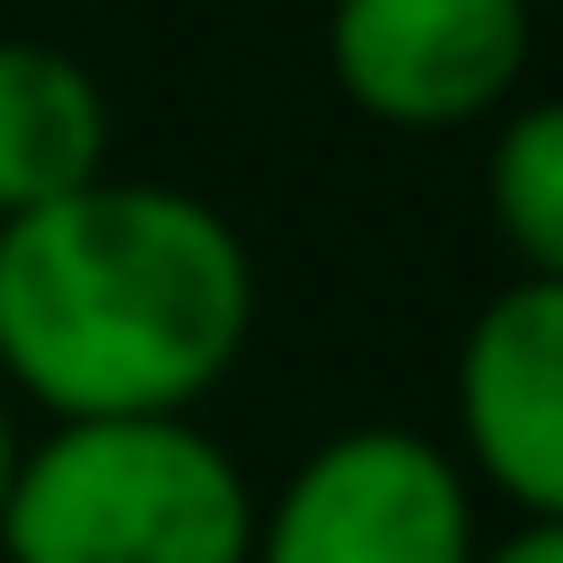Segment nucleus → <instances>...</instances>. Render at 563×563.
<instances>
[{
  "instance_id": "nucleus-1",
  "label": "nucleus",
  "mask_w": 563,
  "mask_h": 563,
  "mask_svg": "<svg viewBox=\"0 0 563 563\" xmlns=\"http://www.w3.org/2000/svg\"><path fill=\"white\" fill-rule=\"evenodd\" d=\"M255 255L185 185L97 176L0 220V387L53 422L194 413L246 352Z\"/></svg>"
},
{
  "instance_id": "nucleus-2",
  "label": "nucleus",
  "mask_w": 563,
  "mask_h": 563,
  "mask_svg": "<svg viewBox=\"0 0 563 563\" xmlns=\"http://www.w3.org/2000/svg\"><path fill=\"white\" fill-rule=\"evenodd\" d=\"M255 484L194 413L53 422L0 501L9 563H246Z\"/></svg>"
},
{
  "instance_id": "nucleus-3",
  "label": "nucleus",
  "mask_w": 563,
  "mask_h": 563,
  "mask_svg": "<svg viewBox=\"0 0 563 563\" xmlns=\"http://www.w3.org/2000/svg\"><path fill=\"white\" fill-rule=\"evenodd\" d=\"M475 484L449 440L352 422L317 440L273 501H255L246 563H475Z\"/></svg>"
},
{
  "instance_id": "nucleus-4",
  "label": "nucleus",
  "mask_w": 563,
  "mask_h": 563,
  "mask_svg": "<svg viewBox=\"0 0 563 563\" xmlns=\"http://www.w3.org/2000/svg\"><path fill=\"white\" fill-rule=\"evenodd\" d=\"M537 44L528 0H334L325 70L387 132H466L510 106Z\"/></svg>"
},
{
  "instance_id": "nucleus-5",
  "label": "nucleus",
  "mask_w": 563,
  "mask_h": 563,
  "mask_svg": "<svg viewBox=\"0 0 563 563\" xmlns=\"http://www.w3.org/2000/svg\"><path fill=\"white\" fill-rule=\"evenodd\" d=\"M457 466L519 519H563V282L510 273L457 334Z\"/></svg>"
},
{
  "instance_id": "nucleus-6",
  "label": "nucleus",
  "mask_w": 563,
  "mask_h": 563,
  "mask_svg": "<svg viewBox=\"0 0 563 563\" xmlns=\"http://www.w3.org/2000/svg\"><path fill=\"white\" fill-rule=\"evenodd\" d=\"M114 114L88 62L44 35H0V220L70 202L106 176Z\"/></svg>"
},
{
  "instance_id": "nucleus-7",
  "label": "nucleus",
  "mask_w": 563,
  "mask_h": 563,
  "mask_svg": "<svg viewBox=\"0 0 563 563\" xmlns=\"http://www.w3.org/2000/svg\"><path fill=\"white\" fill-rule=\"evenodd\" d=\"M484 211L528 282H563V114L510 106L484 158Z\"/></svg>"
},
{
  "instance_id": "nucleus-8",
  "label": "nucleus",
  "mask_w": 563,
  "mask_h": 563,
  "mask_svg": "<svg viewBox=\"0 0 563 563\" xmlns=\"http://www.w3.org/2000/svg\"><path fill=\"white\" fill-rule=\"evenodd\" d=\"M475 563H563V528L554 519H519L493 545H475Z\"/></svg>"
},
{
  "instance_id": "nucleus-9",
  "label": "nucleus",
  "mask_w": 563,
  "mask_h": 563,
  "mask_svg": "<svg viewBox=\"0 0 563 563\" xmlns=\"http://www.w3.org/2000/svg\"><path fill=\"white\" fill-rule=\"evenodd\" d=\"M18 457H26V440H18V413H9V387H0V501L18 484Z\"/></svg>"
},
{
  "instance_id": "nucleus-10",
  "label": "nucleus",
  "mask_w": 563,
  "mask_h": 563,
  "mask_svg": "<svg viewBox=\"0 0 563 563\" xmlns=\"http://www.w3.org/2000/svg\"><path fill=\"white\" fill-rule=\"evenodd\" d=\"M528 9H545V0H528Z\"/></svg>"
}]
</instances>
